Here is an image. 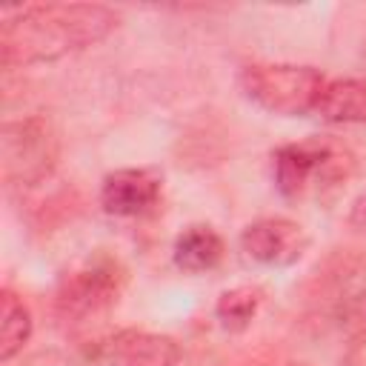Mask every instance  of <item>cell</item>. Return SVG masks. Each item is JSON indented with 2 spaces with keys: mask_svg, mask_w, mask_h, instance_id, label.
<instances>
[{
  "mask_svg": "<svg viewBox=\"0 0 366 366\" xmlns=\"http://www.w3.org/2000/svg\"><path fill=\"white\" fill-rule=\"evenodd\" d=\"M117 14L97 3H46L3 11V66L46 63L109 37Z\"/></svg>",
  "mask_w": 366,
  "mask_h": 366,
  "instance_id": "obj_1",
  "label": "cell"
},
{
  "mask_svg": "<svg viewBox=\"0 0 366 366\" xmlns=\"http://www.w3.org/2000/svg\"><path fill=\"white\" fill-rule=\"evenodd\" d=\"M274 186L283 197L320 194L329 186H340L352 174V154L329 140H306L280 146L274 154Z\"/></svg>",
  "mask_w": 366,
  "mask_h": 366,
  "instance_id": "obj_2",
  "label": "cell"
},
{
  "mask_svg": "<svg viewBox=\"0 0 366 366\" xmlns=\"http://www.w3.org/2000/svg\"><path fill=\"white\" fill-rule=\"evenodd\" d=\"M240 86L260 109L283 117H300L315 112V103L326 86L323 74L312 66L289 63H254L240 71Z\"/></svg>",
  "mask_w": 366,
  "mask_h": 366,
  "instance_id": "obj_3",
  "label": "cell"
},
{
  "mask_svg": "<svg viewBox=\"0 0 366 366\" xmlns=\"http://www.w3.org/2000/svg\"><path fill=\"white\" fill-rule=\"evenodd\" d=\"M57 163V137L40 117L3 126V172L9 180L34 186L51 174Z\"/></svg>",
  "mask_w": 366,
  "mask_h": 366,
  "instance_id": "obj_4",
  "label": "cell"
},
{
  "mask_svg": "<svg viewBox=\"0 0 366 366\" xmlns=\"http://www.w3.org/2000/svg\"><path fill=\"white\" fill-rule=\"evenodd\" d=\"M309 246L300 223L286 217H260L240 234V249L260 266H292Z\"/></svg>",
  "mask_w": 366,
  "mask_h": 366,
  "instance_id": "obj_5",
  "label": "cell"
},
{
  "mask_svg": "<svg viewBox=\"0 0 366 366\" xmlns=\"http://www.w3.org/2000/svg\"><path fill=\"white\" fill-rule=\"evenodd\" d=\"M120 272L114 263H94L69 274L57 292V312L63 317H89L117 300Z\"/></svg>",
  "mask_w": 366,
  "mask_h": 366,
  "instance_id": "obj_6",
  "label": "cell"
},
{
  "mask_svg": "<svg viewBox=\"0 0 366 366\" xmlns=\"http://www.w3.org/2000/svg\"><path fill=\"white\" fill-rule=\"evenodd\" d=\"M160 177L149 169H117L106 174L100 186V203L114 217H134L143 214L157 203Z\"/></svg>",
  "mask_w": 366,
  "mask_h": 366,
  "instance_id": "obj_7",
  "label": "cell"
},
{
  "mask_svg": "<svg viewBox=\"0 0 366 366\" xmlns=\"http://www.w3.org/2000/svg\"><path fill=\"white\" fill-rule=\"evenodd\" d=\"M180 360V346L169 335H152L126 329L106 346L109 366H174Z\"/></svg>",
  "mask_w": 366,
  "mask_h": 366,
  "instance_id": "obj_8",
  "label": "cell"
},
{
  "mask_svg": "<svg viewBox=\"0 0 366 366\" xmlns=\"http://www.w3.org/2000/svg\"><path fill=\"white\" fill-rule=\"evenodd\" d=\"M315 114L326 123H366V80H329L315 103Z\"/></svg>",
  "mask_w": 366,
  "mask_h": 366,
  "instance_id": "obj_9",
  "label": "cell"
},
{
  "mask_svg": "<svg viewBox=\"0 0 366 366\" xmlns=\"http://www.w3.org/2000/svg\"><path fill=\"white\" fill-rule=\"evenodd\" d=\"M172 257H174V266L183 272H192V274L209 272L223 257V240L212 226H189L186 232L177 234Z\"/></svg>",
  "mask_w": 366,
  "mask_h": 366,
  "instance_id": "obj_10",
  "label": "cell"
},
{
  "mask_svg": "<svg viewBox=\"0 0 366 366\" xmlns=\"http://www.w3.org/2000/svg\"><path fill=\"white\" fill-rule=\"evenodd\" d=\"M29 337H31V315L26 303L11 289H3L0 295V360H11L17 352H23Z\"/></svg>",
  "mask_w": 366,
  "mask_h": 366,
  "instance_id": "obj_11",
  "label": "cell"
},
{
  "mask_svg": "<svg viewBox=\"0 0 366 366\" xmlns=\"http://www.w3.org/2000/svg\"><path fill=\"white\" fill-rule=\"evenodd\" d=\"M260 297L263 295H260L257 286H234V289H229L217 297L214 315L232 332L246 329L252 323V317L257 315V309H260Z\"/></svg>",
  "mask_w": 366,
  "mask_h": 366,
  "instance_id": "obj_12",
  "label": "cell"
},
{
  "mask_svg": "<svg viewBox=\"0 0 366 366\" xmlns=\"http://www.w3.org/2000/svg\"><path fill=\"white\" fill-rule=\"evenodd\" d=\"M349 220H352V226H357V229L366 232V192H360L355 197V203L349 209Z\"/></svg>",
  "mask_w": 366,
  "mask_h": 366,
  "instance_id": "obj_13",
  "label": "cell"
}]
</instances>
